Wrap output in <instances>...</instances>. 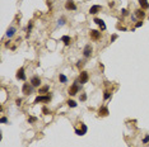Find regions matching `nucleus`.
Instances as JSON below:
<instances>
[{
  "instance_id": "obj_1",
  "label": "nucleus",
  "mask_w": 149,
  "mask_h": 147,
  "mask_svg": "<svg viewBox=\"0 0 149 147\" xmlns=\"http://www.w3.org/2000/svg\"><path fill=\"white\" fill-rule=\"evenodd\" d=\"M80 89H82V85H79V83H78V80H77L75 83H74L72 86L69 88V91H68V94H69L70 97H74V95H75L78 91L80 90Z\"/></svg>"
},
{
  "instance_id": "obj_2",
  "label": "nucleus",
  "mask_w": 149,
  "mask_h": 147,
  "mask_svg": "<svg viewBox=\"0 0 149 147\" xmlns=\"http://www.w3.org/2000/svg\"><path fill=\"white\" fill-rule=\"evenodd\" d=\"M51 100V95L47 94V95H38L36 99H35V104L37 103H49Z\"/></svg>"
},
{
  "instance_id": "obj_3",
  "label": "nucleus",
  "mask_w": 149,
  "mask_h": 147,
  "mask_svg": "<svg viewBox=\"0 0 149 147\" xmlns=\"http://www.w3.org/2000/svg\"><path fill=\"white\" fill-rule=\"evenodd\" d=\"M78 80V83H79L80 85H83V84H86L88 80H89V75H88L87 71H82V72L79 74V77L77 79Z\"/></svg>"
},
{
  "instance_id": "obj_4",
  "label": "nucleus",
  "mask_w": 149,
  "mask_h": 147,
  "mask_svg": "<svg viewBox=\"0 0 149 147\" xmlns=\"http://www.w3.org/2000/svg\"><path fill=\"white\" fill-rule=\"evenodd\" d=\"M32 91H33V85L32 84H28V83L23 84V94L29 95V94H32Z\"/></svg>"
},
{
  "instance_id": "obj_5",
  "label": "nucleus",
  "mask_w": 149,
  "mask_h": 147,
  "mask_svg": "<svg viewBox=\"0 0 149 147\" xmlns=\"http://www.w3.org/2000/svg\"><path fill=\"white\" fill-rule=\"evenodd\" d=\"M26 71H24V67H21L18 71H17V75H15V77H17V80H22V81H26Z\"/></svg>"
},
{
  "instance_id": "obj_6",
  "label": "nucleus",
  "mask_w": 149,
  "mask_h": 147,
  "mask_svg": "<svg viewBox=\"0 0 149 147\" xmlns=\"http://www.w3.org/2000/svg\"><path fill=\"white\" fill-rule=\"evenodd\" d=\"M65 9H66V10H70V12H74V10H77L75 3H74L73 0H68V1L65 3Z\"/></svg>"
},
{
  "instance_id": "obj_7",
  "label": "nucleus",
  "mask_w": 149,
  "mask_h": 147,
  "mask_svg": "<svg viewBox=\"0 0 149 147\" xmlns=\"http://www.w3.org/2000/svg\"><path fill=\"white\" fill-rule=\"evenodd\" d=\"M89 36H90V38H92L93 41H98L101 38V32H99V30H97V29H92L89 32Z\"/></svg>"
},
{
  "instance_id": "obj_8",
  "label": "nucleus",
  "mask_w": 149,
  "mask_h": 147,
  "mask_svg": "<svg viewBox=\"0 0 149 147\" xmlns=\"http://www.w3.org/2000/svg\"><path fill=\"white\" fill-rule=\"evenodd\" d=\"M92 46L90 44H87V46H84V50H83V56L88 59V57H90V55H92Z\"/></svg>"
},
{
  "instance_id": "obj_9",
  "label": "nucleus",
  "mask_w": 149,
  "mask_h": 147,
  "mask_svg": "<svg viewBox=\"0 0 149 147\" xmlns=\"http://www.w3.org/2000/svg\"><path fill=\"white\" fill-rule=\"evenodd\" d=\"M108 114H110V112H108V108L104 107V105H102V107L98 109V115H99V117H107Z\"/></svg>"
},
{
  "instance_id": "obj_10",
  "label": "nucleus",
  "mask_w": 149,
  "mask_h": 147,
  "mask_svg": "<svg viewBox=\"0 0 149 147\" xmlns=\"http://www.w3.org/2000/svg\"><path fill=\"white\" fill-rule=\"evenodd\" d=\"M134 17H135V18H139L140 20H143L145 18V12L143 9H136V10H135V13H134Z\"/></svg>"
},
{
  "instance_id": "obj_11",
  "label": "nucleus",
  "mask_w": 149,
  "mask_h": 147,
  "mask_svg": "<svg viewBox=\"0 0 149 147\" xmlns=\"http://www.w3.org/2000/svg\"><path fill=\"white\" fill-rule=\"evenodd\" d=\"M31 84L33 85V88H37L41 85V79H40L38 76H32L31 77Z\"/></svg>"
},
{
  "instance_id": "obj_12",
  "label": "nucleus",
  "mask_w": 149,
  "mask_h": 147,
  "mask_svg": "<svg viewBox=\"0 0 149 147\" xmlns=\"http://www.w3.org/2000/svg\"><path fill=\"white\" fill-rule=\"evenodd\" d=\"M93 22L96 23V24L99 25L101 30H106V24H104V22H103L102 19H99V18H94V19H93Z\"/></svg>"
},
{
  "instance_id": "obj_13",
  "label": "nucleus",
  "mask_w": 149,
  "mask_h": 147,
  "mask_svg": "<svg viewBox=\"0 0 149 147\" xmlns=\"http://www.w3.org/2000/svg\"><path fill=\"white\" fill-rule=\"evenodd\" d=\"M15 32H17V29L14 28V27H9V28L6 29V33H5V36L8 37V38H12V37L15 34Z\"/></svg>"
},
{
  "instance_id": "obj_14",
  "label": "nucleus",
  "mask_w": 149,
  "mask_h": 147,
  "mask_svg": "<svg viewBox=\"0 0 149 147\" xmlns=\"http://www.w3.org/2000/svg\"><path fill=\"white\" fill-rule=\"evenodd\" d=\"M102 9V6L101 5H93L92 8L89 9V14H92V15H94V14H97L98 12H99V10Z\"/></svg>"
},
{
  "instance_id": "obj_15",
  "label": "nucleus",
  "mask_w": 149,
  "mask_h": 147,
  "mask_svg": "<svg viewBox=\"0 0 149 147\" xmlns=\"http://www.w3.org/2000/svg\"><path fill=\"white\" fill-rule=\"evenodd\" d=\"M139 1V4H140V8L145 10V9H149V3H148V0H138Z\"/></svg>"
},
{
  "instance_id": "obj_16",
  "label": "nucleus",
  "mask_w": 149,
  "mask_h": 147,
  "mask_svg": "<svg viewBox=\"0 0 149 147\" xmlns=\"http://www.w3.org/2000/svg\"><path fill=\"white\" fill-rule=\"evenodd\" d=\"M49 89H50V86H49V85H45L43 88H40V89H38V94H41V95H45V94H47Z\"/></svg>"
},
{
  "instance_id": "obj_17",
  "label": "nucleus",
  "mask_w": 149,
  "mask_h": 147,
  "mask_svg": "<svg viewBox=\"0 0 149 147\" xmlns=\"http://www.w3.org/2000/svg\"><path fill=\"white\" fill-rule=\"evenodd\" d=\"M61 41L64 42V44H65V46H69V44H70V41H72V38H70L69 36H63V37H61Z\"/></svg>"
},
{
  "instance_id": "obj_18",
  "label": "nucleus",
  "mask_w": 149,
  "mask_h": 147,
  "mask_svg": "<svg viewBox=\"0 0 149 147\" xmlns=\"http://www.w3.org/2000/svg\"><path fill=\"white\" fill-rule=\"evenodd\" d=\"M66 104L69 105V108H77V101L75 100H73V99H69V100L66 101Z\"/></svg>"
},
{
  "instance_id": "obj_19",
  "label": "nucleus",
  "mask_w": 149,
  "mask_h": 147,
  "mask_svg": "<svg viewBox=\"0 0 149 147\" xmlns=\"http://www.w3.org/2000/svg\"><path fill=\"white\" fill-rule=\"evenodd\" d=\"M59 80H60V83H61V84H66L68 83V77L64 74H60L59 75Z\"/></svg>"
},
{
  "instance_id": "obj_20",
  "label": "nucleus",
  "mask_w": 149,
  "mask_h": 147,
  "mask_svg": "<svg viewBox=\"0 0 149 147\" xmlns=\"http://www.w3.org/2000/svg\"><path fill=\"white\" fill-rule=\"evenodd\" d=\"M110 97H111V91L106 90V91L103 93V99H104V100H107V99H110Z\"/></svg>"
},
{
  "instance_id": "obj_21",
  "label": "nucleus",
  "mask_w": 149,
  "mask_h": 147,
  "mask_svg": "<svg viewBox=\"0 0 149 147\" xmlns=\"http://www.w3.org/2000/svg\"><path fill=\"white\" fill-rule=\"evenodd\" d=\"M74 131H75V134H78V136H84V134H86V133H84L82 129H79V128H75Z\"/></svg>"
},
{
  "instance_id": "obj_22",
  "label": "nucleus",
  "mask_w": 149,
  "mask_h": 147,
  "mask_svg": "<svg viewBox=\"0 0 149 147\" xmlns=\"http://www.w3.org/2000/svg\"><path fill=\"white\" fill-rule=\"evenodd\" d=\"M64 24H65V18H60L59 22H57V25L61 27V25H64Z\"/></svg>"
},
{
  "instance_id": "obj_23",
  "label": "nucleus",
  "mask_w": 149,
  "mask_h": 147,
  "mask_svg": "<svg viewBox=\"0 0 149 147\" xmlns=\"http://www.w3.org/2000/svg\"><path fill=\"white\" fill-rule=\"evenodd\" d=\"M32 25H33V23L32 22H29V24H28V27H27V37H28V34H29V32H31V29H32Z\"/></svg>"
},
{
  "instance_id": "obj_24",
  "label": "nucleus",
  "mask_w": 149,
  "mask_h": 147,
  "mask_svg": "<svg viewBox=\"0 0 149 147\" xmlns=\"http://www.w3.org/2000/svg\"><path fill=\"white\" fill-rule=\"evenodd\" d=\"M87 98H88V97H87V94H86V93L82 94V95H80V101H86V100H87Z\"/></svg>"
},
{
  "instance_id": "obj_25",
  "label": "nucleus",
  "mask_w": 149,
  "mask_h": 147,
  "mask_svg": "<svg viewBox=\"0 0 149 147\" xmlns=\"http://www.w3.org/2000/svg\"><path fill=\"white\" fill-rule=\"evenodd\" d=\"M35 122H37V118L36 117H29L28 118V123H35Z\"/></svg>"
},
{
  "instance_id": "obj_26",
  "label": "nucleus",
  "mask_w": 149,
  "mask_h": 147,
  "mask_svg": "<svg viewBox=\"0 0 149 147\" xmlns=\"http://www.w3.org/2000/svg\"><path fill=\"white\" fill-rule=\"evenodd\" d=\"M148 142H149V136H148V134H145V137L143 138V143H144V145H147Z\"/></svg>"
},
{
  "instance_id": "obj_27",
  "label": "nucleus",
  "mask_w": 149,
  "mask_h": 147,
  "mask_svg": "<svg viewBox=\"0 0 149 147\" xmlns=\"http://www.w3.org/2000/svg\"><path fill=\"white\" fill-rule=\"evenodd\" d=\"M0 123H1V124H3V123H8V118H6V117H1V118H0Z\"/></svg>"
},
{
  "instance_id": "obj_28",
  "label": "nucleus",
  "mask_w": 149,
  "mask_h": 147,
  "mask_svg": "<svg viewBox=\"0 0 149 147\" xmlns=\"http://www.w3.org/2000/svg\"><path fill=\"white\" fill-rule=\"evenodd\" d=\"M121 14L125 15V17L129 15V10H127V9H122V10H121Z\"/></svg>"
},
{
  "instance_id": "obj_29",
  "label": "nucleus",
  "mask_w": 149,
  "mask_h": 147,
  "mask_svg": "<svg viewBox=\"0 0 149 147\" xmlns=\"http://www.w3.org/2000/svg\"><path fill=\"white\" fill-rule=\"evenodd\" d=\"M117 34H112V36H111V42H115V41H116L117 39Z\"/></svg>"
},
{
  "instance_id": "obj_30",
  "label": "nucleus",
  "mask_w": 149,
  "mask_h": 147,
  "mask_svg": "<svg viewBox=\"0 0 149 147\" xmlns=\"http://www.w3.org/2000/svg\"><path fill=\"white\" fill-rule=\"evenodd\" d=\"M143 25V20H139V22L136 23V25H135V28H139V27Z\"/></svg>"
},
{
  "instance_id": "obj_31",
  "label": "nucleus",
  "mask_w": 149,
  "mask_h": 147,
  "mask_svg": "<svg viewBox=\"0 0 149 147\" xmlns=\"http://www.w3.org/2000/svg\"><path fill=\"white\" fill-rule=\"evenodd\" d=\"M42 113H45V114H49L50 112H49V109H47V108L45 107V108H42Z\"/></svg>"
},
{
  "instance_id": "obj_32",
  "label": "nucleus",
  "mask_w": 149,
  "mask_h": 147,
  "mask_svg": "<svg viewBox=\"0 0 149 147\" xmlns=\"http://www.w3.org/2000/svg\"><path fill=\"white\" fill-rule=\"evenodd\" d=\"M15 103H17V105H21V103H22V99H21V98H18V99L15 100Z\"/></svg>"
},
{
  "instance_id": "obj_33",
  "label": "nucleus",
  "mask_w": 149,
  "mask_h": 147,
  "mask_svg": "<svg viewBox=\"0 0 149 147\" xmlns=\"http://www.w3.org/2000/svg\"><path fill=\"white\" fill-rule=\"evenodd\" d=\"M118 29H120V30H127L126 27H121V25H118Z\"/></svg>"
},
{
  "instance_id": "obj_34",
  "label": "nucleus",
  "mask_w": 149,
  "mask_h": 147,
  "mask_svg": "<svg viewBox=\"0 0 149 147\" xmlns=\"http://www.w3.org/2000/svg\"><path fill=\"white\" fill-rule=\"evenodd\" d=\"M82 65H83V62H82V61H79V62L77 63V67H79V69H80V67H82Z\"/></svg>"
},
{
  "instance_id": "obj_35",
  "label": "nucleus",
  "mask_w": 149,
  "mask_h": 147,
  "mask_svg": "<svg viewBox=\"0 0 149 147\" xmlns=\"http://www.w3.org/2000/svg\"><path fill=\"white\" fill-rule=\"evenodd\" d=\"M113 5H115V4H113V1H111L110 4H108V6H110V8H113Z\"/></svg>"
}]
</instances>
